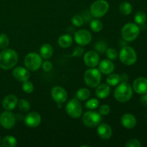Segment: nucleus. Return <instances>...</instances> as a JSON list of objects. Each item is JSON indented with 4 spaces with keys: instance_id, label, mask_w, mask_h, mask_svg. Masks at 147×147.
Here are the masks:
<instances>
[{
    "instance_id": "nucleus-6",
    "label": "nucleus",
    "mask_w": 147,
    "mask_h": 147,
    "mask_svg": "<svg viewBox=\"0 0 147 147\" xmlns=\"http://www.w3.org/2000/svg\"><path fill=\"white\" fill-rule=\"evenodd\" d=\"M140 33V29L134 23H128L123 26L121 31L122 37L127 42H132L136 40Z\"/></svg>"
},
{
    "instance_id": "nucleus-11",
    "label": "nucleus",
    "mask_w": 147,
    "mask_h": 147,
    "mask_svg": "<svg viewBox=\"0 0 147 147\" xmlns=\"http://www.w3.org/2000/svg\"><path fill=\"white\" fill-rule=\"evenodd\" d=\"M75 41L80 46L88 45L92 40V35L89 31L86 30H80L75 34Z\"/></svg>"
},
{
    "instance_id": "nucleus-43",
    "label": "nucleus",
    "mask_w": 147,
    "mask_h": 147,
    "mask_svg": "<svg viewBox=\"0 0 147 147\" xmlns=\"http://www.w3.org/2000/svg\"><path fill=\"white\" fill-rule=\"evenodd\" d=\"M1 136H0V146H1Z\"/></svg>"
},
{
    "instance_id": "nucleus-27",
    "label": "nucleus",
    "mask_w": 147,
    "mask_h": 147,
    "mask_svg": "<svg viewBox=\"0 0 147 147\" xmlns=\"http://www.w3.org/2000/svg\"><path fill=\"white\" fill-rule=\"evenodd\" d=\"M17 141L14 136H7L3 139L2 146L5 147H14L17 146Z\"/></svg>"
},
{
    "instance_id": "nucleus-21",
    "label": "nucleus",
    "mask_w": 147,
    "mask_h": 147,
    "mask_svg": "<svg viewBox=\"0 0 147 147\" xmlns=\"http://www.w3.org/2000/svg\"><path fill=\"white\" fill-rule=\"evenodd\" d=\"M111 88L110 86L107 84H99L97 86V88L96 90V94L98 98H106L110 95Z\"/></svg>"
},
{
    "instance_id": "nucleus-42",
    "label": "nucleus",
    "mask_w": 147,
    "mask_h": 147,
    "mask_svg": "<svg viewBox=\"0 0 147 147\" xmlns=\"http://www.w3.org/2000/svg\"><path fill=\"white\" fill-rule=\"evenodd\" d=\"M120 80L122 82H127L128 80V76L127 75L123 74L121 76H120Z\"/></svg>"
},
{
    "instance_id": "nucleus-29",
    "label": "nucleus",
    "mask_w": 147,
    "mask_h": 147,
    "mask_svg": "<svg viewBox=\"0 0 147 147\" xmlns=\"http://www.w3.org/2000/svg\"><path fill=\"white\" fill-rule=\"evenodd\" d=\"M134 21L138 24H144L146 21V14L143 11H139L135 14Z\"/></svg>"
},
{
    "instance_id": "nucleus-12",
    "label": "nucleus",
    "mask_w": 147,
    "mask_h": 147,
    "mask_svg": "<svg viewBox=\"0 0 147 147\" xmlns=\"http://www.w3.org/2000/svg\"><path fill=\"white\" fill-rule=\"evenodd\" d=\"M51 96L55 102L58 104L65 103L67 98V93L63 88L55 86L51 90Z\"/></svg>"
},
{
    "instance_id": "nucleus-28",
    "label": "nucleus",
    "mask_w": 147,
    "mask_h": 147,
    "mask_svg": "<svg viewBox=\"0 0 147 147\" xmlns=\"http://www.w3.org/2000/svg\"><path fill=\"white\" fill-rule=\"evenodd\" d=\"M90 27L95 32H99L103 29V24L99 20H93L90 23Z\"/></svg>"
},
{
    "instance_id": "nucleus-35",
    "label": "nucleus",
    "mask_w": 147,
    "mask_h": 147,
    "mask_svg": "<svg viewBox=\"0 0 147 147\" xmlns=\"http://www.w3.org/2000/svg\"><path fill=\"white\" fill-rule=\"evenodd\" d=\"M106 57L110 60H114L118 57V53L115 49L109 48L106 50Z\"/></svg>"
},
{
    "instance_id": "nucleus-19",
    "label": "nucleus",
    "mask_w": 147,
    "mask_h": 147,
    "mask_svg": "<svg viewBox=\"0 0 147 147\" xmlns=\"http://www.w3.org/2000/svg\"><path fill=\"white\" fill-rule=\"evenodd\" d=\"M115 65L110 60H103L99 63L98 70L105 75H109L114 71Z\"/></svg>"
},
{
    "instance_id": "nucleus-3",
    "label": "nucleus",
    "mask_w": 147,
    "mask_h": 147,
    "mask_svg": "<svg viewBox=\"0 0 147 147\" xmlns=\"http://www.w3.org/2000/svg\"><path fill=\"white\" fill-rule=\"evenodd\" d=\"M101 80V73L94 67H90L84 74V81L90 88H96L100 84Z\"/></svg>"
},
{
    "instance_id": "nucleus-9",
    "label": "nucleus",
    "mask_w": 147,
    "mask_h": 147,
    "mask_svg": "<svg viewBox=\"0 0 147 147\" xmlns=\"http://www.w3.org/2000/svg\"><path fill=\"white\" fill-rule=\"evenodd\" d=\"M82 121L88 127H96L101 122V115L96 111H88L83 114Z\"/></svg>"
},
{
    "instance_id": "nucleus-4",
    "label": "nucleus",
    "mask_w": 147,
    "mask_h": 147,
    "mask_svg": "<svg viewBox=\"0 0 147 147\" xmlns=\"http://www.w3.org/2000/svg\"><path fill=\"white\" fill-rule=\"evenodd\" d=\"M109 4L105 0H97L94 1L90 6V12L93 17L96 18H100L108 12Z\"/></svg>"
},
{
    "instance_id": "nucleus-2",
    "label": "nucleus",
    "mask_w": 147,
    "mask_h": 147,
    "mask_svg": "<svg viewBox=\"0 0 147 147\" xmlns=\"http://www.w3.org/2000/svg\"><path fill=\"white\" fill-rule=\"evenodd\" d=\"M133 96L132 88L127 82H122L117 86L114 91L115 98L121 103L127 102Z\"/></svg>"
},
{
    "instance_id": "nucleus-24",
    "label": "nucleus",
    "mask_w": 147,
    "mask_h": 147,
    "mask_svg": "<svg viewBox=\"0 0 147 147\" xmlns=\"http://www.w3.org/2000/svg\"><path fill=\"white\" fill-rule=\"evenodd\" d=\"M90 96V91L88 88H80L76 92V98L79 100H86L89 98Z\"/></svg>"
},
{
    "instance_id": "nucleus-7",
    "label": "nucleus",
    "mask_w": 147,
    "mask_h": 147,
    "mask_svg": "<svg viewBox=\"0 0 147 147\" xmlns=\"http://www.w3.org/2000/svg\"><path fill=\"white\" fill-rule=\"evenodd\" d=\"M42 57L36 53H30L24 58V65L28 70L35 71L42 66Z\"/></svg>"
},
{
    "instance_id": "nucleus-40",
    "label": "nucleus",
    "mask_w": 147,
    "mask_h": 147,
    "mask_svg": "<svg viewBox=\"0 0 147 147\" xmlns=\"http://www.w3.org/2000/svg\"><path fill=\"white\" fill-rule=\"evenodd\" d=\"M83 53H84V50H83V47H77L75 49L72 56H73V57H80V56L83 54Z\"/></svg>"
},
{
    "instance_id": "nucleus-22",
    "label": "nucleus",
    "mask_w": 147,
    "mask_h": 147,
    "mask_svg": "<svg viewBox=\"0 0 147 147\" xmlns=\"http://www.w3.org/2000/svg\"><path fill=\"white\" fill-rule=\"evenodd\" d=\"M40 56L44 59H49L53 54V49L50 45L43 44L40 50Z\"/></svg>"
},
{
    "instance_id": "nucleus-26",
    "label": "nucleus",
    "mask_w": 147,
    "mask_h": 147,
    "mask_svg": "<svg viewBox=\"0 0 147 147\" xmlns=\"http://www.w3.org/2000/svg\"><path fill=\"white\" fill-rule=\"evenodd\" d=\"M119 11L123 15H129L132 11L131 4L127 1H123L119 6Z\"/></svg>"
},
{
    "instance_id": "nucleus-25",
    "label": "nucleus",
    "mask_w": 147,
    "mask_h": 147,
    "mask_svg": "<svg viewBox=\"0 0 147 147\" xmlns=\"http://www.w3.org/2000/svg\"><path fill=\"white\" fill-rule=\"evenodd\" d=\"M120 81V76L116 73H111L106 78V82L109 86H117Z\"/></svg>"
},
{
    "instance_id": "nucleus-16",
    "label": "nucleus",
    "mask_w": 147,
    "mask_h": 147,
    "mask_svg": "<svg viewBox=\"0 0 147 147\" xmlns=\"http://www.w3.org/2000/svg\"><path fill=\"white\" fill-rule=\"evenodd\" d=\"M13 77L16 80L21 82H24L26 80H28L30 78V72L27 70V69L24 68L23 67H17L13 70L12 72Z\"/></svg>"
},
{
    "instance_id": "nucleus-13",
    "label": "nucleus",
    "mask_w": 147,
    "mask_h": 147,
    "mask_svg": "<svg viewBox=\"0 0 147 147\" xmlns=\"http://www.w3.org/2000/svg\"><path fill=\"white\" fill-rule=\"evenodd\" d=\"M84 63L89 67H95L100 61V57L95 51H88L83 56Z\"/></svg>"
},
{
    "instance_id": "nucleus-14",
    "label": "nucleus",
    "mask_w": 147,
    "mask_h": 147,
    "mask_svg": "<svg viewBox=\"0 0 147 147\" xmlns=\"http://www.w3.org/2000/svg\"><path fill=\"white\" fill-rule=\"evenodd\" d=\"M24 123L29 127H37L41 123V116L37 112L29 113L24 118Z\"/></svg>"
},
{
    "instance_id": "nucleus-20",
    "label": "nucleus",
    "mask_w": 147,
    "mask_h": 147,
    "mask_svg": "<svg viewBox=\"0 0 147 147\" xmlns=\"http://www.w3.org/2000/svg\"><path fill=\"white\" fill-rule=\"evenodd\" d=\"M121 124L126 129H133L136 125V119L134 115L131 113H126L121 119Z\"/></svg>"
},
{
    "instance_id": "nucleus-41",
    "label": "nucleus",
    "mask_w": 147,
    "mask_h": 147,
    "mask_svg": "<svg viewBox=\"0 0 147 147\" xmlns=\"http://www.w3.org/2000/svg\"><path fill=\"white\" fill-rule=\"evenodd\" d=\"M141 103H142L143 106L147 107V93L144 94V96L141 98Z\"/></svg>"
},
{
    "instance_id": "nucleus-34",
    "label": "nucleus",
    "mask_w": 147,
    "mask_h": 147,
    "mask_svg": "<svg viewBox=\"0 0 147 147\" xmlns=\"http://www.w3.org/2000/svg\"><path fill=\"white\" fill-rule=\"evenodd\" d=\"M71 22L73 25L76 26V27H81V26H83V23H84V20H83V17L81 16L78 15V14L73 16Z\"/></svg>"
},
{
    "instance_id": "nucleus-39",
    "label": "nucleus",
    "mask_w": 147,
    "mask_h": 147,
    "mask_svg": "<svg viewBox=\"0 0 147 147\" xmlns=\"http://www.w3.org/2000/svg\"><path fill=\"white\" fill-rule=\"evenodd\" d=\"M42 67L43 70L46 72H49L53 68V64L50 61H45L44 63H42Z\"/></svg>"
},
{
    "instance_id": "nucleus-18",
    "label": "nucleus",
    "mask_w": 147,
    "mask_h": 147,
    "mask_svg": "<svg viewBox=\"0 0 147 147\" xmlns=\"http://www.w3.org/2000/svg\"><path fill=\"white\" fill-rule=\"evenodd\" d=\"M18 103V98L14 95H8L2 101V106L6 111H11L14 109Z\"/></svg>"
},
{
    "instance_id": "nucleus-36",
    "label": "nucleus",
    "mask_w": 147,
    "mask_h": 147,
    "mask_svg": "<svg viewBox=\"0 0 147 147\" xmlns=\"http://www.w3.org/2000/svg\"><path fill=\"white\" fill-rule=\"evenodd\" d=\"M99 101L96 98H92L88 100L86 103V106L88 109H96L98 107Z\"/></svg>"
},
{
    "instance_id": "nucleus-5",
    "label": "nucleus",
    "mask_w": 147,
    "mask_h": 147,
    "mask_svg": "<svg viewBox=\"0 0 147 147\" xmlns=\"http://www.w3.org/2000/svg\"><path fill=\"white\" fill-rule=\"evenodd\" d=\"M119 58L121 63L126 65H131L136 63L137 60V55L135 50L131 47L126 46L121 50L119 53Z\"/></svg>"
},
{
    "instance_id": "nucleus-15",
    "label": "nucleus",
    "mask_w": 147,
    "mask_h": 147,
    "mask_svg": "<svg viewBox=\"0 0 147 147\" xmlns=\"http://www.w3.org/2000/svg\"><path fill=\"white\" fill-rule=\"evenodd\" d=\"M133 88L139 94H146L147 93V78L143 77L136 78L134 81Z\"/></svg>"
},
{
    "instance_id": "nucleus-37",
    "label": "nucleus",
    "mask_w": 147,
    "mask_h": 147,
    "mask_svg": "<svg viewBox=\"0 0 147 147\" xmlns=\"http://www.w3.org/2000/svg\"><path fill=\"white\" fill-rule=\"evenodd\" d=\"M141 146H142V144H141L140 142L136 139H130L126 144V147H141Z\"/></svg>"
},
{
    "instance_id": "nucleus-30",
    "label": "nucleus",
    "mask_w": 147,
    "mask_h": 147,
    "mask_svg": "<svg viewBox=\"0 0 147 147\" xmlns=\"http://www.w3.org/2000/svg\"><path fill=\"white\" fill-rule=\"evenodd\" d=\"M19 106V109L20 111H22V112H27L30 110V102L27 101L25 99H21L18 101L17 103Z\"/></svg>"
},
{
    "instance_id": "nucleus-33",
    "label": "nucleus",
    "mask_w": 147,
    "mask_h": 147,
    "mask_svg": "<svg viewBox=\"0 0 147 147\" xmlns=\"http://www.w3.org/2000/svg\"><path fill=\"white\" fill-rule=\"evenodd\" d=\"M9 43V39L6 34H0V47L2 49H6Z\"/></svg>"
},
{
    "instance_id": "nucleus-1",
    "label": "nucleus",
    "mask_w": 147,
    "mask_h": 147,
    "mask_svg": "<svg viewBox=\"0 0 147 147\" xmlns=\"http://www.w3.org/2000/svg\"><path fill=\"white\" fill-rule=\"evenodd\" d=\"M18 62V55L11 49H4L0 53V67L3 70L13 68Z\"/></svg>"
},
{
    "instance_id": "nucleus-10",
    "label": "nucleus",
    "mask_w": 147,
    "mask_h": 147,
    "mask_svg": "<svg viewBox=\"0 0 147 147\" xmlns=\"http://www.w3.org/2000/svg\"><path fill=\"white\" fill-rule=\"evenodd\" d=\"M15 116L10 111L3 112L0 116V123L6 129H10L15 125Z\"/></svg>"
},
{
    "instance_id": "nucleus-38",
    "label": "nucleus",
    "mask_w": 147,
    "mask_h": 147,
    "mask_svg": "<svg viewBox=\"0 0 147 147\" xmlns=\"http://www.w3.org/2000/svg\"><path fill=\"white\" fill-rule=\"evenodd\" d=\"M110 107L108 105H102L99 109V113L102 116H106L110 113Z\"/></svg>"
},
{
    "instance_id": "nucleus-17",
    "label": "nucleus",
    "mask_w": 147,
    "mask_h": 147,
    "mask_svg": "<svg viewBox=\"0 0 147 147\" xmlns=\"http://www.w3.org/2000/svg\"><path fill=\"white\" fill-rule=\"evenodd\" d=\"M97 133L102 139H109L112 136V129L107 123H100L97 129Z\"/></svg>"
},
{
    "instance_id": "nucleus-23",
    "label": "nucleus",
    "mask_w": 147,
    "mask_h": 147,
    "mask_svg": "<svg viewBox=\"0 0 147 147\" xmlns=\"http://www.w3.org/2000/svg\"><path fill=\"white\" fill-rule=\"evenodd\" d=\"M73 44V37L69 34H63L58 39V45L63 48H67Z\"/></svg>"
},
{
    "instance_id": "nucleus-31",
    "label": "nucleus",
    "mask_w": 147,
    "mask_h": 147,
    "mask_svg": "<svg viewBox=\"0 0 147 147\" xmlns=\"http://www.w3.org/2000/svg\"><path fill=\"white\" fill-rule=\"evenodd\" d=\"M94 47L99 53H104L107 50V43L104 41H99L96 43Z\"/></svg>"
},
{
    "instance_id": "nucleus-8",
    "label": "nucleus",
    "mask_w": 147,
    "mask_h": 147,
    "mask_svg": "<svg viewBox=\"0 0 147 147\" xmlns=\"http://www.w3.org/2000/svg\"><path fill=\"white\" fill-rule=\"evenodd\" d=\"M66 113L73 119H78L80 117L83 113V108L79 102V100L76 98L71 99L67 103L65 107Z\"/></svg>"
},
{
    "instance_id": "nucleus-32",
    "label": "nucleus",
    "mask_w": 147,
    "mask_h": 147,
    "mask_svg": "<svg viewBox=\"0 0 147 147\" xmlns=\"http://www.w3.org/2000/svg\"><path fill=\"white\" fill-rule=\"evenodd\" d=\"M22 87V90L27 93H31L34 90V86H33L32 83L29 81V80H26V81L23 82Z\"/></svg>"
}]
</instances>
